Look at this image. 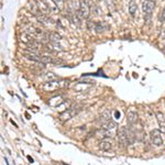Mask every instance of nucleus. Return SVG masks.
Wrapping results in <instances>:
<instances>
[{"label":"nucleus","mask_w":165,"mask_h":165,"mask_svg":"<svg viewBox=\"0 0 165 165\" xmlns=\"http://www.w3.org/2000/svg\"><path fill=\"white\" fill-rule=\"evenodd\" d=\"M117 136H118V141L122 146H129V145L133 142L134 134L131 131L127 130L125 127H120L117 131Z\"/></svg>","instance_id":"1"},{"label":"nucleus","mask_w":165,"mask_h":165,"mask_svg":"<svg viewBox=\"0 0 165 165\" xmlns=\"http://www.w3.org/2000/svg\"><path fill=\"white\" fill-rule=\"evenodd\" d=\"M66 85H67V81H58V79H56V81H46V83L43 85V90L51 93V91H54V90H56V89L63 88V87H65Z\"/></svg>","instance_id":"2"},{"label":"nucleus","mask_w":165,"mask_h":165,"mask_svg":"<svg viewBox=\"0 0 165 165\" xmlns=\"http://www.w3.org/2000/svg\"><path fill=\"white\" fill-rule=\"evenodd\" d=\"M155 9V1L153 0H144L142 3V10L144 12V19L145 21H150V18L152 15V12Z\"/></svg>","instance_id":"3"},{"label":"nucleus","mask_w":165,"mask_h":165,"mask_svg":"<svg viewBox=\"0 0 165 165\" xmlns=\"http://www.w3.org/2000/svg\"><path fill=\"white\" fill-rule=\"evenodd\" d=\"M79 110L81 109H79L78 107L68 108V109H66L65 111H63V112L60 113V120H62V121H68V120H70L73 117L75 116L76 113L78 112Z\"/></svg>","instance_id":"4"},{"label":"nucleus","mask_w":165,"mask_h":165,"mask_svg":"<svg viewBox=\"0 0 165 165\" xmlns=\"http://www.w3.org/2000/svg\"><path fill=\"white\" fill-rule=\"evenodd\" d=\"M78 13V15L81 19H88L90 15V8L89 5L85 1V0H81V7H79V10L76 11Z\"/></svg>","instance_id":"5"},{"label":"nucleus","mask_w":165,"mask_h":165,"mask_svg":"<svg viewBox=\"0 0 165 165\" xmlns=\"http://www.w3.org/2000/svg\"><path fill=\"white\" fill-rule=\"evenodd\" d=\"M150 139L152 141L154 145L160 146V145L163 144V139L161 136V130H157V129H154L150 132Z\"/></svg>","instance_id":"6"},{"label":"nucleus","mask_w":165,"mask_h":165,"mask_svg":"<svg viewBox=\"0 0 165 165\" xmlns=\"http://www.w3.org/2000/svg\"><path fill=\"white\" fill-rule=\"evenodd\" d=\"M127 121H128V123L131 125V127H132V125H134L136 122L139 121V115H138V112L134 110V108H130V109L128 110Z\"/></svg>","instance_id":"7"},{"label":"nucleus","mask_w":165,"mask_h":165,"mask_svg":"<svg viewBox=\"0 0 165 165\" xmlns=\"http://www.w3.org/2000/svg\"><path fill=\"white\" fill-rule=\"evenodd\" d=\"M28 9H29V11L31 12L32 15H35V17L42 15L36 0H29V2H28Z\"/></svg>","instance_id":"8"},{"label":"nucleus","mask_w":165,"mask_h":165,"mask_svg":"<svg viewBox=\"0 0 165 165\" xmlns=\"http://www.w3.org/2000/svg\"><path fill=\"white\" fill-rule=\"evenodd\" d=\"M63 102H64V97L62 95H58L50 99L47 104H49V106H51V107H57V106L62 105Z\"/></svg>","instance_id":"9"},{"label":"nucleus","mask_w":165,"mask_h":165,"mask_svg":"<svg viewBox=\"0 0 165 165\" xmlns=\"http://www.w3.org/2000/svg\"><path fill=\"white\" fill-rule=\"evenodd\" d=\"M36 19L39 20V22L43 23L44 26H52V24H54V21H53L51 18H49V15H40L36 17Z\"/></svg>","instance_id":"10"},{"label":"nucleus","mask_w":165,"mask_h":165,"mask_svg":"<svg viewBox=\"0 0 165 165\" xmlns=\"http://www.w3.org/2000/svg\"><path fill=\"white\" fill-rule=\"evenodd\" d=\"M156 120L159 122V125H160V129L161 131L165 132V115L161 111L156 112Z\"/></svg>","instance_id":"11"},{"label":"nucleus","mask_w":165,"mask_h":165,"mask_svg":"<svg viewBox=\"0 0 165 165\" xmlns=\"http://www.w3.org/2000/svg\"><path fill=\"white\" fill-rule=\"evenodd\" d=\"M128 9H129V13H130L131 17H136V12H138V5L134 0H130L129 1V5H128Z\"/></svg>","instance_id":"12"},{"label":"nucleus","mask_w":165,"mask_h":165,"mask_svg":"<svg viewBox=\"0 0 165 165\" xmlns=\"http://www.w3.org/2000/svg\"><path fill=\"white\" fill-rule=\"evenodd\" d=\"M38 3H39V8H40L41 13H42V15H49L50 12H52V11H51V9L49 8V6L45 3V1H44V0H40V1H38Z\"/></svg>","instance_id":"13"},{"label":"nucleus","mask_w":165,"mask_h":165,"mask_svg":"<svg viewBox=\"0 0 165 165\" xmlns=\"http://www.w3.org/2000/svg\"><path fill=\"white\" fill-rule=\"evenodd\" d=\"M108 28H109V26H108L105 21H98V22H96L95 30H96V32H98V33L105 32L106 30H108Z\"/></svg>","instance_id":"14"},{"label":"nucleus","mask_w":165,"mask_h":165,"mask_svg":"<svg viewBox=\"0 0 165 165\" xmlns=\"http://www.w3.org/2000/svg\"><path fill=\"white\" fill-rule=\"evenodd\" d=\"M109 120H110L109 111H105V112H102L101 115L98 117V119H97V122H98V123H101V125H104V123H106V122L109 121Z\"/></svg>","instance_id":"15"},{"label":"nucleus","mask_w":165,"mask_h":165,"mask_svg":"<svg viewBox=\"0 0 165 165\" xmlns=\"http://www.w3.org/2000/svg\"><path fill=\"white\" fill-rule=\"evenodd\" d=\"M98 148L100 149L101 151H109V150H111V148H112V144H111V143H110L109 141H106V140H101V141L99 142Z\"/></svg>","instance_id":"16"},{"label":"nucleus","mask_w":165,"mask_h":165,"mask_svg":"<svg viewBox=\"0 0 165 165\" xmlns=\"http://www.w3.org/2000/svg\"><path fill=\"white\" fill-rule=\"evenodd\" d=\"M62 40L61 35L56 33V32H50V42H54V43H60Z\"/></svg>","instance_id":"17"},{"label":"nucleus","mask_w":165,"mask_h":165,"mask_svg":"<svg viewBox=\"0 0 165 165\" xmlns=\"http://www.w3.org/2000/svg\"><path fill=\"white\" fill-rule=\"evenodd\" d=\"M116 127H117L116 122L112 121V120H109V121H107L106 123H104L101 128L102 129H105V130H107V131H111V130H113Z\"/></svg>","instance_id":"18"},{"label":"nucleus","mask_w":165,"mask_h":165,"mask_svg":"<svg viewBox=\"0 0 165 165\" xmlns=\"http://www.w3.org/2000/svg\"><path fill=\"white\" fill-rule=\"evenodd\" d=\"M91 84H93V83H88V84H83V83H78V84L75 85L74 89H75L76 91H84V90L86 89V88H88V87H89Z\"/></svg>","instance_id":"19"},{"label":"nucleus","mask_w":165,"mask_h":165,"mask_svg":"<svg viewBox=\"0 0 165 165\" xmlns=\"http://www.w3.org/2000/svg\"><path fill=\"white\" fill-rule=\"evenodd\" d=\"M45 1V3H46L47 6H49V8L51 9V11L52 12H55V13H57L60 10H58V8L56 7V5H55V2L53 1V0H44Z\"/></svg>","instance_id":"20"},{"label":"nucleus","mask_w":165,"mask_h":165,"mask_svg":"<svg viewBox=\"0 0 165 165\" xmlns=\"http://www.w3.org/2000/svg\"><path fill=\"white\" fill-rule=\"evenodd\" d=\"M56 5V7L58 8L60 11H63L64 8H65V3H64V0H53Z\"/></svg>","instance_id":"21"},{"label":"nucleus","mask_w":165,"mask_h":165,"mask_svg":"<svg viewBox=\"0 0 165 165\" xmlns=\"http://www.w3.org/2000/svg\"><path fill=\"white\" fill-rule=\"evenodd\" d=\"M44 77H45V79H46L47 81H56L57 79V77L53 74V73H46L45 75H44Z\"/></svg>","instance_id":"22"},{"label":"nucleus","mask_w":165,"mask_h":165,"mask_svg":"<svg viewBox=\"0 0 165 165\" xmlns=\"http://www.w3.org/2000/svg\"><path fill=\"white\" fill-rule=\"evenodd\" d=\"M95 26H96V22H94V21L91 20L87 21V28H88V30H95Z\"/></svg>","instance_id":"23"},{"label":"nucleus","mask_w":165,"mask_h":165,"mask_svg":"<svg viewBox=\"0 0 165 165\" xmlns=\"http://www.w3.org/2000/svg\"><path fill=\"white\" fill-rule=\"evenodd\" d=\"M160 20L162 21V22H164L165 21V8L162 10V12H161V15H160Z\"/></svg>","instance_id":"24"},{"label":"nucleus","mask_w":165,"mask_h":165,"mask_svg":"<svg viewBox=\"0 0 165 165\" xmlns=\"http://www.w3.org/2000/svg\"><path fill=\"white\" fill-rule=\"evenodd\" d=\"M163 50H164V52H165V45H164V46H163Z\"/></svg>","instance_id":"25"},{"label":"nucleus","mask_w":165,"mask_h":165,"mask_svg":"<svg viewBox=\"0 0 165 165\" xmlns=\"http://www.w3.org/2000/svg\"><path fill=\"white\" fill-rule=\"evenodd\" d=\"M98 1H100V0H98Z\"/></svg>","instance_id":"26"}]
</instances>
